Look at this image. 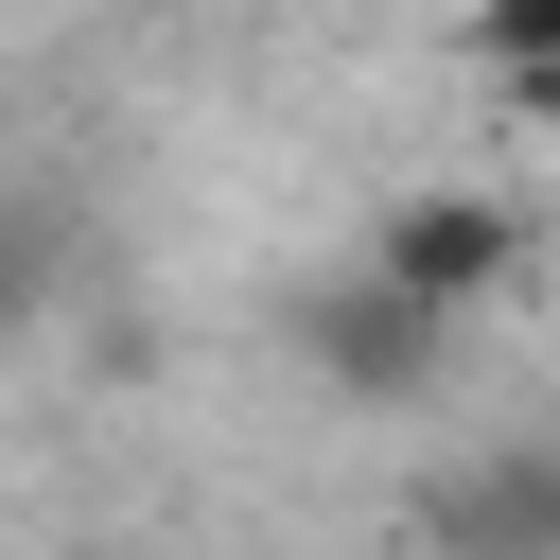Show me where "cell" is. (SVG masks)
Segmentation results:
<instances>
[{
    "mask_svg": "<svg viewBox=\"0 0 560 560\" xmlns=\"http://www.w3.org/2000/svg\"><path fill=\"white\" fill-rule=\"evenodd\" d=\"M420 542L438 560H560V438H490L420 490Z\"/></svg>",
    "mask_w": 560,
    "mask_h": 560,
    "instance_id": "cell-2",
    "label": "cell"
},
{
    "mask_svg": "<svg viewBox=\"0 0 560 560\" xmlns=\"http://www.w3.org/2000/svg\"><path fill=\"white\" fill-rule=\"evenodd\" d=\"M35 298H52V210H18V192H0V332H18Z\"/></svg>",
    "mask_w": 560,
    "mask_h": 560,
    "instance_id": "cell-5",
    "label": "cell"
},
{
    "mask_svg": "<svg viewBox=\"0 0 560 560\" xmlns=\"http://www.w3.org/2000/svg\"><path fill=\"white\" fill-rule=\"evenodd\" d=\"M508 105H525V122H542V140H560V70H525V88H508Z\"/></svg>",
    "mask_w": 560,
    "mask_h": 560,
    "instance_id": "cell-6",
    "label": "cell"
},
{
    "mask_svg": "<svg viewBox=\"0 0 560 560\" xmlns=\"http://www.w3.org/2000/svg\"><path fill=\"white\" fill-rule=\"evenodd\" d=\"M368 262H385V280H402L420 315H472V298H490L508 262H525V210H508V192H402Z\"/></svg>",
    "mask_w": 560,
    "mask_h": 560,
    "instance_id": "cell-3",
    "label": "cell"
},
{
    "mask_svg": "<svg viewBox=\"0 0 560 560\" xmlns=\"http://www.w3.org/2000/svg\"><path fill=\"white\" fill-rule=\"evenodd\" d=\"M298 350H315L332 402H420L438 350H455V315H420L385 262H332V280H298Z\"/></svg>",
    "mask_w": 560,
    "mask_h": 560,
    "instance_id": "cell-1",
    "label": "cell"
},
{
    "mask_svg": "<svg viewBox=\"0 0 560 560\" xmlns=\"http://www.w3.org/2000/svg\"><path fill=\"white\" fill-rule=\"evenodd\" d=\"M70 560H140V542H70Z\"/></svg>",
    "mask_w": 560,
    "mask_h": 560,
    "instance_id": "cell-7",
    "label": "cell"
},
{
    "mask_svg": "<svg viewBox=\"0 0 560 560\" xmlns=\"http://www.w3.org/2000/svg\"><path fill=\"white\" fill-rule=\"evenodd\" d=\"M472 52L525 88V70H560V0H472Z\"/></svg>",
    "mask_w": 560,
    "mask_h": 560,
    "instance_id": "cell-4",
    "label": "cell"
}]
</instances>
